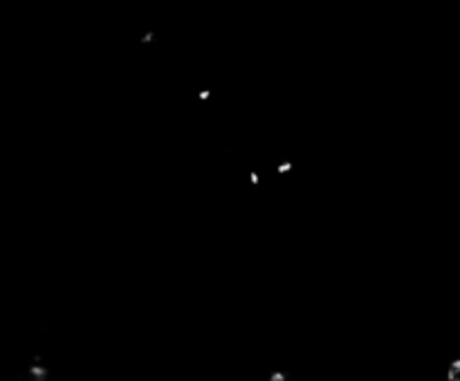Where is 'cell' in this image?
<instances>
[{"label":"cell","mask_w":460,"mask_h":381,"mask_svg":"<svg viewBox=\"0 0 460 381\" xmlns=\"http://www.w3.org/2000/svg\"><path fill=\"white\" fill-rule=\"evenodd\" d=\"M276 108H278V106H276ZM278 113H281V115H285L281 108H278ZM285 117H287V115H285ZM287 119H292V117H287ZM292 122H294V119H292ZM294 124H296V122H294ZM296 126H299V124H296ZM301 128H303V126H301ZM303 130H306V128H303ZM306 133H310V130H306ZM310 135H312V133H310ZM312 137H315V135H312ZM317 139H319V137H317ZM319 142H322V139H319ZM322 144H326V142H322ZM326 146H328V144H326Z\"/></svg>","instance_id":"cell-1"}]
</instances>
